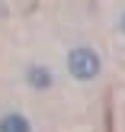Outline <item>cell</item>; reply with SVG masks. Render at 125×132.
Segmentation results:
<instances>
[{
    "instance_id": "obj_2",
    "label": "cell",
    "mask_w": 125,
    "mask_h": 132,
    "mask_svg": "<svg viewBox=\"0 0 125 132\" xmlns=\"http://www.w3.org/2000/svg\"><path fill=\"white\" fill-rule=\"evenodd\" d=\"M26 84H29L32 90H39V94H45V90L55 87V71H51L48 64H29V68H26Z\"/></svg>"
},
{
    "instance_id": "obj_4",
    "label": "cell",
    "mask_w": 125,
    "mask_h": 132,
    "mask_svg": "<svg viewBox=\"0 0 125 132\" xmlns=\"http://www.w3.org/2000/svg\"><path fill=\"white\" fill-rule=\"evenodd\" d=\"M119 32L125 36V10H122V16H119Z\"/></svg>"
},
{
    "instance_id": "obj_1",
    "label": "cell",
    "mask_w": 125,
    "mask_h": 132,
    "mask_svg": "<svg viewBox=\"0 0 125 132\" xmlns=\"http://www.w3.org/2000/svg\"><path fill=\"white\" fill-rule=\"evenodd\" d=\"M64 68H68V74L74 81L87 84V81H96L103 74V58H100V52L93 45H74L64 55Z\"/></svg>"
},
{
    "instance_id": "obj_3",
    "label": "cell",
    "mask_w": 125,
    "mask_h": 132,
    "mask_svg": "<svg viewBox=\"0 0 125 132\" xmlns=\"http://www.w3.org/2000/svg\"><path fill=\"white\" fill-rule=\"evenodd\" d=\"M0 132H35L32 129V119L19 110H6L0 116Z\"/></svg>"
}]
</instances>
